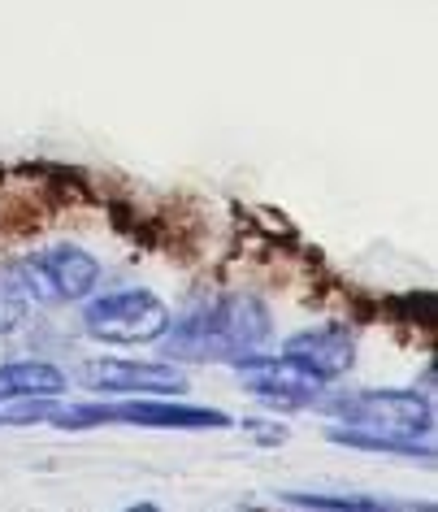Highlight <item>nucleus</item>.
Listing matches in <instances>:
<instances>
[{
  "label": "nucleus",
  "mask_w": 438,
  "mask_h": 512,
  "mask_svg": "<svg viewBox=\"0 0 438 512\" xmlns=\"http://www.w3.org/2000/svg\"><path fill=\"white\" fill-rule=\"evenodd\" d=\"M70 391V374L53 361H9L0 365V408L31 404V400H61Z\"/></svg>",
  "instance_id": "obj_9"
},
{
  "label": "nucleus",
  "mask_w": 438,
  "mask_h": 512,
  "mask_svg": "<svg viewBox=\"0 0 438 512\" xmlns=\"http://www.w3.org/2000/svg\"><path fill=\"white\" fill-rule=\"evenodd\" d=\"M170 317V304L148 287L100 291V296L92 291L83 300V335L105 348H144V343H161Z\"/></svg>",
  "instance_id": "obj_4"
},
{
  "label": "nucleus",
  "mask_w": 438,
  "mask_h": 512,
  "mask_svg": "<svg viewBox=\"0 0 438 512\" xmlns=\"http://www.w3.org/2000/svg\"><path fill=\"white\" fill-rule=\"evenodd\" d=\"M74 382L96 395H183L187 374L174 361H126V356H96L74 369Z\"/></svg>",
  "instance_id": "obj_6"
},
{
  "label": "nucleus",
  "mask_w": 438,
  "mask_h": 512,
  "mask_svg": "<svg viewBox=\"0 0 438 512\" xmlns=\"http://www.w3.org/2000/svg\"><path fill=\"white\" fill-rule=\"evenodd\" d=\"M326 439L339 443V447H356V452H382V456H399V460H421V465H434V443L430 439H399V434L356 430V426H330Z\"/></svg>",
  "instance_id": "obj_10"
},
{
  "label": "nucleus",
  "mask_w": 438,
  "mask_h": 512,
  "mask_svg": "<svg viewBox=\"0 0 438 512\" xmlns=\"http://www.w3.org/2000/svg\"><path fill=\"white\" fill-rule=\"evenodd\" d=\"M274 339V317L252 291H217L170 317L161 352L183 365H230L265 352Z\"/></svg>",
  "instance_id": "obj_1"
},
{
  "label": "nucleus",
  "mask_w": 438,
  "mask_h": 512,
  "mask_svg": "<svg viewBox=\"0 0 438 512\" xmlns=\"http://www.w3.org/2000/svg\"><path fill=\"white\" fill-rule=\"evenodd\" d=\"M31 300L27 291H22L14 265H0V335H9V330L22 326V317H27Z\"/></svg>",
  "instance_id": "obj_12"
},
{
  "label": "nucleus",
  "mask_w": 438,
  "mask_h": 512,
  "mask_svg": "<svg viewBox=\"0 0 438 512\" xmlns=\"http://www.w3.org/2000/svg\"><path fill=\"white\" fill-rule=\"evenodd\" d=\"M313 408L334 417L339 426H356V430H382V434H399V439H430L434 434V404L421 391H399V387L321 391Z\"/></svg>",
  "instance_id": "obj_3"
},
{
  "label": "nucleus",
  "mask_w": 438,
  "mask_h": 512,
  "mask_svg": "<svg viewBox=\"0 0 438 512\" xmlns=\"http://www.w3.org/2000/svg\"><path fill=\"white\" fill-rule=\"evenodd\" d=\"M235 369L243 374V391L274 404V408H313L321 400V391L330 387V382H321L317 374H308L304 365H295L291 356L256 352L248 361H239Z\"/></svg>",
  "instance_id": "obj_7"
},
{
  "label": "nucleus",
  "mask_w": 438,
  "mask_h": 512,
  "mask_svg": "<svg viewBox=\"0 0 438 512\" xmlns=\"http://www.w3.org/2000/svg\"><path fill=\"white\" fill-rule=\"evenodd\" d=\"M14 274L31 304H83L100 283V261L79 243H53V248L27 252L14 261Z\"/></svg>",
  "instance_id": "obj_5"
},
{
  "label": "nucleus",
  "mask_w": 438,
  "mask_h": 512,
  "mask_svg": "<svg viewBox=\"0 0 438 512\" xmlns=\"http://www.w3.org/2000/svg\"><path fill=\"white\" fill-rule=\"evenodd\" d=\"M40 426L57 430H96V426H139V430H230L222 408L174 404L170 395H109L92 404H44Z\"/></svg>",
  "instance_id": "obj_2"
},
{
  "label": "nucleus",
  "mask_w": 438,
  "mask_h": 512,
  "mask_svg": "<svg viewBox=\"0 0 438 512\" xmlns=\"http://www.w3.org/2000/svg\"><path fill=\"white\" fill-rule=\"evenodd\" d=\"M282 504L291 508H321V512H386L399 508L382 495H321V491H278Z\"/></svg>",
  "instance_id": "obj_11"
},
{
  "label": "nucleus",
  "mask_w": 438,
  "mask_h": 512,
  "mask_svg": "<svg viewBox=\"0 0 438 512\" xmlns=\"http://www.w3.org/2000/svg\"><path fill=\"white\" fill-rule=\"evenodd\" d=\"M282 356H291L295 365H304L308 374H317L321 382H334L356 365V335L343 322H326V326L291 335L282 343Z\"/></svg>",
  "instance_id": "obj_8"
}]
</instances>
